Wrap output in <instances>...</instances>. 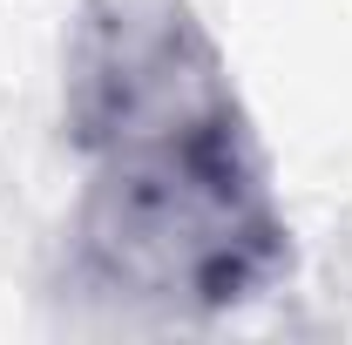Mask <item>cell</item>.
<instances>
[{"label": "cell", "mask_w": 352, "mask_h": 345, "mask_svg": "<svg viewBox=\"0 0 352 345\" xmlns=\"http://www.w3.org/2000/svg\"><path fill=\"white\" fill-rule=\"evenodd\" d=\"M292 271V230L258 149L88 163L68 285L135 318H223Z\"/></svg>", "instance_id": "obj_1"}, {"label": "cell", "mask_w": 352, "mask_h": 345, "mask_svg": "<svg viewBox=\"0 0 352 345\" xmlns=\"http://www.w3.org/2000/svg\"><path fill=\"white\" fill-rule=\"evenodd\" d=\"M61 129L88 163L258 149L217 34L190 0H82L61 54Z\"/></svg>", "instance_id": "obj_2"}]
</instances>
